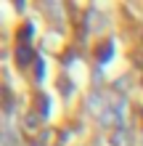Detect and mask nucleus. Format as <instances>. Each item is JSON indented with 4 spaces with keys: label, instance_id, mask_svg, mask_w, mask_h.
Listing matches in <instances>:
<instances>
[{
    "label": "nucleus",
    "instance_id": "1",
    "mask_svg": "<svg viewBox=\"0 0 143 146\" xmlns=\"http://www.w3.org/2000/svg\"><path fill=\"white\" fill-rule=\"evenodd\" d=\"M16 61H19V66H29L32 61H35V50H32L29 45H19V50H16Z\"/></svg>",
    "mask_w": 143,
    "mask_h": 146
},
{
    "label": "nucleus",
    "instance_id": "2",
    "mask_svg": "<svg viewBox=\"0 0 143 146\" xmlns=\"http://www.w3.org/2000/svg\"><path fill=\"white\" fill-rule=\"evenodd\" d=\"M111 146H130V133L125 127H117L111 135Z\"/></svg>",
    "mask_w": 143,
    "mask_h": 146
},
{
    "label": "nucleus",
    "instance_id": "3",
    "mask_svg": "<svg viewBox=\"0 0 143 146\" xmlns=\"http://www.w3.org/2000/svg\"><path fill=\"white\" fill-rule=\"evenodd\" d=\"M103 109H106V104H101V96H98V93H93V96L88 98V111L101 117V111H103Z\"/></svg>",
    "mask_w": 143,
    "mask_h": 146
},
{
    "label": "nucleus",
    "instance_id": "4",
    "mask_svg": "<svg viewBox=\"0 0 143 146\" xmlns=\"http://www.w3.org/2000/svg\"><path fill=\"white\" fill-rule=\"evenodd\" d=\"M111 53H114V45H111V42H106V45L98 50V61H101V64H106L109 58H111Z\"/></svg>",
    "mask_w": 143,
    "mask_h": 146
}]
</instances>
